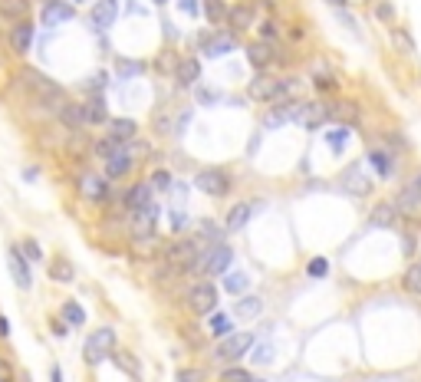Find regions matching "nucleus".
<instances>
[{"label":"nucleus","mask_w":421,"mask_h":382,"mask_svg":"<svg viewBox=\"0 0 421 382\" xmlns=\"http://www.w3.org/2000/svg\"><path fill=\"white\" fill-rule=\"evenodd\" d=\"M247 60L254 69H267L270 63H277V46L270 40H257V43L247 46Z\"/></svg>","instance_id":"nucleus-10"},{"label":"nucleus","mask_w":421,"mask_h":382,"mask_svg":"<svg viewBox=\"0 0 421 382\" xmlns=\"http://www.w3.org/2000/svg\"><path fill=\"white\" fill-rule=\"evenodd\" d=\"M250 346H254V336L250 333H230V336L217 346V360H227V362H237L240 356H247Z\"/></svg>","instance_id":"nucleus-7"},{"label":"nucleus","mask_w":421,"mask_h":382,"mask_svg":"<svg viewBox=\"0 0 421 382\" xmlns=\"http://www.w3.org/2000/svg\"><path fill=\"white\" fill-rule=\"evenodd\" d=\"M178 382H205V372H198V369H184L181 376H178Z\"/></svg>","instance_id":"nucleus-51"},{"label":"nucleus","mask_w":421,"mask_h":382,"mask_svg":"<svg viewBox=\"0 0 421 382\" xmlns=\"http://www.w3.org/2000/svg\"><path fill=\"white\" fill-rule=\"evenodd\" d=\"M195 188H198V191H205V195L224 198L227 191H230V178H227L221 168H207V172H198Z\"/></svg>","instance_id":"nucleus-8"},{"label":"nucleus","mask_w":421,"mask_h":382,"mask_svg":"<svg viewBox=\"0 0 421 382\" xmlns=\"http://www.w3.org/2000/svg\"><path fill=\"white\" fill-rule=\"evenodd\" d=\"M27 11H30L27 0H0V17H7V20H13V23H23Z\"/></svg>","instance_id":"nucleus-26"},{"label":"nucleus","mask_w":421,"mask_h":382,"mask_svg":"<svg viewBox=\"0 0 421 382\" xmlns=\"http://www.w3.org/2000/svg\"><path fill=\"white\" fill-rule=\"evenodd\" d=\"M86 112H89V122H109V102L102 93H92L86 102Z\"/></svg>","instance_id":"nucleus-27"},{"label":"nucleus","mask_w":421,"mask_h":382,"mask_svg":"<svg viewBox=\"0 0 421 382\" xmlns=\"http://www.w3.org/2000/svg\"><path fill=\"white\" fill-rule=\"evenodd\" d=\"M198 234H201V238H211L214 244H221V231H217L211 221H201V224H198Z\"/></svg>","instance_id":"nucleus-46"},{"label":"nucleus","mask_w":421,"mask_h":382,"mask_svg":"<svg viewBox=\"0 0 421 382\" xmlns=\"http://www.w3.org/2000/svg\"><path fill=\"white\" fill-rule=\"evenodd\" d=\"M11 46H13V53H17V56H27V53H30V46H33V27H30V20L13 23Z\"/></svg>","instance_id":"nucleus-18"},{"label":"nucleus","mask_w":421,"mask_h":382,"mask_svg":"<svg viewBox=\"0 0 421 382\" xmlns=\"http://www.w3.org/2000/svg\"><path fill=\"white\" fill-rule=\"evenodd\" d=\"M230 261H234V251L227 247V244H211L205 254H201V261H198V273H227V267H230Z\"/></svg>","instance_id":"nucleus-3"},{"label":"nucleus","mask_w":421,"mask_h":382,"mask_svg":"<svg viewBox=\"0 0 421 382\" xmlns=\"http://www.w3.org/2000/svg\"><path fill=\"white\" fill-rule=\"evenodd\" d=\"M172 228H174V231H184V228H188V211L174 207V211H172Z\"/></svg>","instance_id":"nucleus-47"},{"label":"nucleus","mask_w":421,"mask_h":382,"mask_svg":"<svg viewBox=\"0 0 421 382\" xmlns=\"http://www.w3.org/2000/svg\"><path fill=\"white\" fill-rule=\"evenodd\" d=\"M174 76H178L181 86H195L198 79H201V63L191 60V56H184V60H178V66H174Z\"/></svg>","instance_id":"nucleus-20"},{"label":"nucleus","mask_w":421,"mask_h":382,"mask_svg":"<svg viewBox=\"0 0 421 382\" xmlns=\"http://www.w3.org/2000/svg\"><path fill=\"white\" fill-rule=\"evenodd\" d=\"M109 135L112 139H119V142H132L135 135H139V125H135V119H109Z\"/></svg>","instance_id":"nucleus-22"},{"label":"nucleus","mask_w":421,"mask_h":382,"mask_svg":"<svg viewBox=\"0 0 421 382\" xmlns=\"http://www.w3.org/2000/svg\"><path fill=\"white\" fill-rule=\"evenodd\" d=\"M205 17L211 23H221V20H227V7L221 0H205Z\"/></svg>","instance_id":"nucleus-37"},{"label":"nucleus","mask_w":421,"mask_h":382,"mask_svg":"<svg viewBox=\"0 0 421 382\" xmlns=\"http://www.w3.org/2000/svg\"><path fill=\"white\" fill-rule=\"evenodd\" d=\"M198 99H201V102H217V93H207V89H198Z\"/></svg>","instance_id":"nucleus-55"},{"label":"nucleus","mask_w":421,"mask_h":382,"mask_svg":"<svg viewBox=\"0 0 421 382\" xmlns=\"http://www.w3.org/2000/svg\"><path fill=\"white\" fill-rule=\"evenodd\" d=\"M119 149H122V142L119 139H112V135H109V139H96V155L102 158V162H106L109 155H116Z\"/></svg>","instance_id":"nucleus-38"},{"label":"nucleus","mask_w":421,"mask_h":382,"mask_svg":"<svg viewBox=\"0 0 421 382\" xmlns=\"http://www.w3.org/2000/svg\"><path fill=\"white\" fill-rule=\"evenodd\" d=\"M395 205H399V211L405 214V218H421V175L401 188Z\"/></svg>","instance_id":"nucleus-9"},{"label":"nucleus","mask_w":421,"mask_h":382,"mask_svg":"<svg viewBox=\"0 0 421 382\" xmlns=\"http://www.w3.org/2000/svg\"><path fill=\"white\" fill-rule=\"evenodd\" d=\"M60 119L69 125V129H83L89 122V112L86 106H76V102H63V112H60Z\"/></svg>","instance_id":"nucleus-24"},{"label":"nucleus","mask_w":421,"mask_h":382,"mask_svg":"<svg viewBox=\"0 0 421 382\" xmlns=\"http://www.w3.org/2000/svg\"><path fill=\"white\" fill-rule=\"evenodd\" d=\"M11 333V323H7V317H0V336H7Z\"/></svg>","instance_id":"nucleus-56"},{"label":"nucleus","mask_w":421,"mask_h":382,"mask_svg":"<svg viewBox=\"0 0 421 382\" xmlns=\"http://www.w3.org/2000/svg\"><path fill=\"white\" fill-rule=\"evenodd\" d=\"M329 116H336V119H346V122H356L359 119V109L352 106V102H336V106H329Z\"/></svg>","instance_id":"nucleus-36"},{"label":"nucleus","mask_w":421,"mask_h":382,"mask_svg":"<svg viewBox=\"0 0 421 382\" xmlns=\"http://www.w3.org/2000/svg\"><path fill=\"white\" fill-rule=\"evenodd\" d=\"M227 20H230L234 30H244V27H250V20H254V7H247V4L230 7V11H227Z\"/></svg>","instance_id":"nucleus-30"},{"label":"nucleus","mask_w":421,"mask_h":382,"mask_svg":"<svg viewBox=\"0 0 421 382\" xmlns=\"http://www.w3.org/2000/svg\"><path fill=\"white\" fill-rule=\"evenodd\" d=\"M0 382H13V369L7 360H0Z\"/></svg>","instance_id":"nucleus-52"},{"label":"nucleus","mask_w":421,"mask_h":382,"mask_svg":"<svg viewBox=\"0 0 421 382\" xmlns=\"http://www.w3.org/2000/svg\"><path fill=\"white\" fill-rule=\"evenodd\" d=\"M313 83H316V89H323V93H336V76L323 63L313 66Z\"/></svg>","instance_id":"nucleus-32"},{"label":"nucleus","mask_w":421,"mask_h":382,"mask_svg":"<svg viewBox=\"0 0 421 382\" xmlns=\"http://www.w3.org/2000/svg\"><path fill=\"white\" fill-rule=\"evenodd\" d=\"M329 119V106L326 102H303L300 106V119L306 129H316V125H323V122Z\"/></svg>","instance_id":"nucleus-16"},{"label":"nucleus","mask_w":421,"mask_h":382,"mask_svg":"<svg viewBox=\"0 0 421 382\" xmlns=\"http://www.w3.org/2000/svg\"><path fill=\"white\" fill-rule=\"evenodd\" d=\"M106 86H109V76H106V73H96V76L89 79V93H102Z\"/></svg>","instance_id":"nucleus-49"},{"label":"nucleus","mask_w":421,"mask_h":382,"mask_svg":"<svg viewBox=\"0 0 421 382\" xmlns=\"http://www.w3.org/2000/svg\"><path fill=\"white\" fill-rule=\"evenodd\" d=\"M392 40H395V46H399L401 53H411V40L401 30H392Z\"/></svg>","instance_id":"nucleus-48"},{"label":"nucleus","mask_w":421,"mask_h":382,"mask_svg":"<svg viewBox=\"0 0 421 382\" xmlns=\"http://www.w3.org/2000/svg\"><path fill=\"white\" fill-rule=\"evenodd\" d=\"M125 205H129V211H142V207L151 205V185L145 182V185H135L129 188V195H125Z\"/></svg>","instance_id":"nucleus-25"},{"label":"nucleus","mask_w":421,"mask_h":382,"mask_svg":"<svg viewBox=\"0 0 421 382\" xmlns=\"http://www.w3.org/2000/svg\"><path fill=\"white\" fill-rule=\"evenodd\" d=\"M116 17H119V0H99L92 7V27L96 30H109L116 23Z\"/></svg>","instance_id":"nucleus-13"},{"label":"nucleus","mask_w":421,"mask_h":382,"mask_svg":"<svg viewBox=\"0 0 421 382\" xmlns=\"http://www.w3.org/2000/svg\"><path fill=\"white\" fill-rule=\"evenodd\" d=\"M158 218H162V211L155 205L142 207V211H132V238L135 240H145V238H155V231H158Z\"/></svg>","instance_id":"nucleus-4"},{"label":"nucleus","mask_w":421,"mask_h":382,"mask_svg":"<svg viewBox=\"0 0 421 382\" xmlns=\"http://www.w3.org/2000/svg\"><path fill=\"white\" fill-rule=\"evenodd\" d=\"M300 106L303 102H280L277 109H270V116L263 119V125H267V129H277L283 122H296L300 119Z\"/></svg>","instance_id":"nucleus-17"},{"label":"nucleus","mask_w":421,"mask_h":382,"mask_svg":"<svg viewBox=\"0 0 421 382\" xmlns=\"http://www.w3.org/2000/svg\"><path fill=\"white\" fill-rule=\"evenodd\" d=\"M401 287L411 296H421V264H408V271L401 273Z\"/></svg>","instance_id":"nucleus-31"},{"label":"nucleus","mask_w":421,"mask_h":382,"mask_svg":"<svg viewBox=\"0 0 421 382\" xmlns=\"http://www.w3.org/2000/svg\"><path fill=\"white\" fill-rule=\"evenodd\" d=\"M7 257H11V273H13V280H17V287H20V290H30V287H33L30 261H27V257H23V251H17V247H13Z\"/></svg>","instance_id":"nucleus-14"},{"label":"nucleus","mask_w":421,"mask_h":382,"mask_svg":"<svg viewBox=\"0 0 421 382\" xmlns=\"http://www.w3.org/2000/svg\"><path fill=\"white\" fill-rule=\"evenodd\" d=\"M50 277H56V280L69 284V280H73V271H69V264H66V261H56V267L50 271Z\"/></svg>","instance_id":"nucleus-44"},{"label":"nucleus","mask_w":421,"mask_h":382,"mask_svg":"<svg viewBox=\"0 0 421 382\" xmlns=\"http://www.w3.org/2000/svg\"><path fill=\"white\" fill-rule=\"evenodd\" d=\"M207 327H211V333H214V336H227V333H230V327H234V323H230V317H227V313H214V317H211V323H207Z\"/></svg>","instance_id":"nucleus-39"},{"label":"nucleus","mask_w":421,"mask_h":382,"mask_svg":"<svg viewBox=\"0 0 421 382\" xmlns=\"http://www.w3.org/2000/svg\"><path fill=\"white\" fill-rule=\"evenodd\" d=\"M247 284H250V280L244 277V273H227V280H224V287L230 290V294H244Z\"/></svg>","instance_id":"nucleus-40"},{"label":"nucleus","mask_w":421,"mask_h":382,"mask_svg":"<svg viewBox=\"0 0 421 382\" xmlns=\"http://www.w3.org/2000/svg\"><path fill=\"white\" fill-rule=\"evenodd\" d=\"M188 306L201 313V317H211L217 306V287L214 284H195L188 290Z\"/></svg>","instance_id":"nucleus-6"},{"label":"nucleus","mask_w":421,"mask_h":382,"mask_svg":"<svg viewBox=\"0 0 421 382\" xmlns=\"http://www.w3.org/2000/svg\"><path fill=\"white\" fill-rule=\"evenodd\" d=\"M149 185L155 188V191H168V188H172V175H168V172H155Z\"/></svg>","instance_id":"nucleus-43"},{"label":"nucleus","mask_w":421,"mask_h":382,"mask_svg":"<svg viewBox=\"0 0 421 382\" xmlns=\"http://www.w3.org/2000/svg\"><path fill=\"white\" fill-rule=\"evenodd\" d=\"M23 257H27V261H43V251H40V247H36V240H23Z\"/></svg>","instance_id":"nucleus-45"},{"label":"nucleus","mask_w":421,"mask_h":382,"mask_svg":"<svg viewBox=\"0 0 421 382\" xmlns=\"http://www.w3.org/2000/svg\"><path fill=\"white\" fill-rule=\"evenodd\" d=\"M60 320H63L66 327H83V323H86V310L76 303V300H69V303L60 306Z\"/></svg>","instance_id":"nucleus-28"},{"label":"nucleus","mask_w":421,"mask_h":382,"mask_svg":"<svg viewBox=\"0 0 421 382\" xmlns=\"http://www.w3.org/2000/svg\"><path fill=\"white\" fill-rule=\"evenodd\" d=\"M198 244H201V240H174V244H168V251H165V261L172 264L174 271H195L198 261H201Z\"/></svg>","instance_id":"nucleus-2"},{"label":"nucleus","mask_w":421,"mask_h":382,"mask_svg":"<svg viewBox=\"0 0 421 382\" xmlns=\"http://www.w3.org/2000/svg\"><path fill=\"white\" fill-rule=\"evenodd\" d=\"M368 165H372V172L378 178H392L395 172V155L385 149V145H375V149H368Z\"/></svg>","instance_id":"nucleus-12"},{"label":"nucleus","mask_w":421,"mask_h":382,"mask_svg":"<svg viewBox=\"0 0 421 382\" xmlns=\"http://www.w3.org/2000/svg\"><path fill=\"white\" fill-rule=\"evenodd\" d=\"M260 310H263V300H260V296H244L237 303V317L250 320V317H257Z\"/></svg>","instance_id":"nucleus-34"},{"label":"nucleus","mask_w":421,"mask_h":382,"mask_svg":"<svg viewBox=\"0 0 421 382\" xmlns=\"http://www.w3.org/2000/svg\"><path fill=\"white\" fill-rule=\"evenodd\" d=\"M145 73V63H129V60H119V76H142Z\"/></svg>","instance_id":"nucleus-42"},{"label":"nucleus","mask_w":421,"mask_h":382,"mask_svg":"<svg viewBox=\"0 0 421 382\" xmlns=\"http://www.w3.org/2000/svg\"><path fill=\"white\" fill-rule=\"evenodd\" d=\"M399 205H392V201H382V205H375V211H372V224L375 228H392L395 221H399Z\"/></svg>","instance_id":"nucleus-23"},{"label":"nucleus","mask_w":421,"mask_h":382,"mask_svg":"<svg viewBox=\"0 0 421 382\" xmlns=\"http://www.w3.org/2000/svg\"><path fill=\"white\" fill-rule=\"evenodd\" d=\"M254 382H257V379H254Z\"/></svg>","instance_id":"nucleus-61"},{"label":"nucleus","mask_w":421,"mask_h":382,"mask_svg":"<svg viewBox=\"0 0 421 382\" xmlns=\"http://www.w3.org/2000/svg\"><path fill=\"white\" fill-rule=\"evenodd\" d=\"M112 353H116V329L102 327V329H96V333L86 339V350H83V356H86L89 366H99V362L106 360V356H112Z\"/></svg>","instance_id":"nucleus-1"},{"label":"nucleus","mask_w":421,"mask_h":382,"mask_svg":"<svg viewBox=\"0 0 421 382\" xmlns=\"http://www.w3.org/2000/svg\"><path fill=\"white\" fill-rule=\"evenodd\" d=\"M273 360V353H270V343H263V346H260L257 353H254V362H257V366H263V362H270Z\"/></svg>","instance_id":"nucleus-50"},{"label":"nucleus","mask_w":421,"mask_h":382,"mask_svg":"<svg viewBox=\"0 0 421 382\" xmlns=\"http://www.w3.org/2000/svg\"><path fill=\"white\" fill-rule=\"evenodd\" d=\"M378 20H392V4H378Z\"/></svg>","instance_id":"nucleus-53"},{"label":"nucleus","mask_w":421,"mask_h":382,"mask_svg":"<svg viewBox=\"0 0 421 382\" xmlns=\"http://www.w3.org/2000/svg\"><path fill=\"white\" fill-rule=\"evenodd\" d=\"M73 7L69 4H63V0H50L43 7V13H40V20H43V27H60V23L73 20Z\"/></svg>","instance_id":"nucleus-15"},{"label":"nucleus","mask_w":421,"mask_h":382,"mask_svg":"<svg viewBox=\"0 0 421 382\" xmlns=\"http://www.w3.org/2000/svg\"><path fill=\"white\" fill-rule=\"evenodd\" d=\"M155 4H165V0H155Z\"/></svg>","instance_id":"nucleus-59"},{"label":"nucleus","mask_w":421,"mask_h":382,"mask_svg":"<svg viewBox=\"0 0 421 382\" xmlns=\"http://www.w3.org/2000/svg\"><path fill=\"white\" fill-rule=\"evenodd\" d=\"M50 382H63V372H60V366H53V372H50Z\"/></svg>","instance_id":"nucleus-57"},{"label":"nucleus","mask_w":421,"mask_h":382,"mask_svg":"<svg viewBox=\"0 0 421 382\" xmlns=\"http://www.w3.org/2000/svg\"><path fill=\"white\" fill-rule=\"evenodd\" d=\"M280 89H283V79H273L267 73H257V76L250 79V99L254 102H280Z\"/></svg>","instance_id":"nucleus-5"},{"label":"nucleus","mask_w":421,"mask_h":382,"mask_svg":"<svg viewBox=\"0 0 421 382\" xmlns=\"http://www.w3.org/2000/svg\"><path fill=\"white\" fill-rule=\"evenodd\" d=\"M343 188H346L349 195H359V198H366L368 191H372V182H368L359 168H349L346 175H343Z\"/></svg>","instance_id":"nucleus-21"},{"label":"nucleus","mask_w":421,"mask_h":382,"mask_svg":"<svg viewBox=\"0 0 421 382\" xmlns=\"http://www.w3.org/2000/svg\"><path fill=\"white\" fill-rule=\"evenodd\" d=\"M73 4H83V0H73Z\"/></svg>","instance_id":"nucleus-60"},{"label":"nucleus","mask_w":421,"mask_h":382,"mask_svg":"<svg viewBox=\"0 0 421 382\" xmlns=\"http://www.w3.org/2000/svg\"><path fill=\"white\" fill-rule=\"evenodd\" d=\"M250 211H254V205H247V201H240V205L230 207V214H227V231H240L244 224L250 221Z\"/></svg>","instance_id":"nucleus-29"},{"label":"nucleus","mask_w":421,"mask_h":382,"mask_svg":"<svg viewBox=\"0 0 421 382\" xmlns=\"http://www.w3.org/2000/svg\"><path fill=\"white\" fill-rule=\"evenodd\" d=\"M405 254H415V238H405Z\"/></svg>","instance_id":"nucleus-58"},{"label":"nucleus","mask_w":421,"mask_h":382,"mask_svg":"<svg viewBox=\"0 0 421 382\" xmlns=\"http://www.w3.org/2000/svg\"><path fill=\"white\" fill-rule=\"evenodd\" d=\"M306 273H310V277H326V273H329V261H326V257H313V261L306 264Z\"/></svg>","instance_id":"nucleus-41"},{"label":"nucleus","mask_w":421,"mask_h":382,"mask_svg":"<svg viewBox=\"0 0 421 382\" xmlns=\"http://www.w3.org/2000/svg\"><path fill=\"white\" fill-rule=\"evenodd\" d=\"M178 7H181L184 13H198V0H178Z\"/></svg>","instance_id":"nucleus-54"},{"label":"nucleus","mask_w":421,"mask_h":382,"mask_svg":"<svg viewBox=\"0 0 421 382\" xmlns=\"http://www.w3.org/2000/svg\"><path fill=\"white\" fill-rule=\"evenodd\" d=\"M234 46H237V40H234L230 33H214L211 40H205V56H207V60H217V56L230 53Z\"/></svg>","instance_id":"nucleus-19"},{"label":"nucleus","mask_w":421,"mask_h":382,"mask_svg":"<svg viewBox=\"0 0 421 382\" xmlns=\"http://www.w3.org/2000/svg\"><path fill=\"white\" fill-rule=\"evenodd\" d=\"M79 191H83V198H89V201H106L109 198V182L102 175L86 172V175H79Z\"/></svg>","instance_id":"nucleus-11"},{"label":"nucleus","mask_w":421,"mask_h":382,"mask_svg":"<svg viewBox=\"0 0 421 382\" xmlns=\"http://www.w3.org/2000/svg\"><path fill=\"white\" fill-rule=\"evenodd\" d=\"M346 142H349V129H346V125H336V129L326 132V145H329L336 155L346 149Z\"/></svg>","instance_id":"nucleus-33"},{"label":"nucleus","mask_w":421,"mask_h":382,"mask_svg":"<svg viewBox=\"0 0 421 382\" xmlns=\"http://www.w3.org/2000/svg\"><path fill=\"white\" fill-rule=\"evenodd\" d=\"M217 382H254V376H250L244 366H237V362H234V366H227V369L221 372V379H217Z\"/></svg>","instance_id":"nucleus-35"}]
</instances>
